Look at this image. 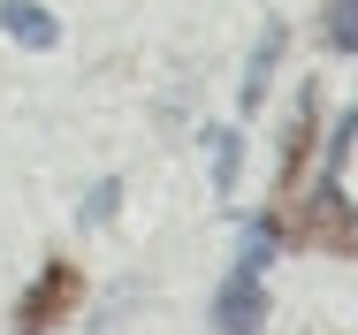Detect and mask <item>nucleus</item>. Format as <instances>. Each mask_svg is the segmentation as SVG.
<instances>
[{
  "instance_id": "8",
  "label": "nucleus",
  "mask_w": 358,
  "mask_h": 335,
  "mask_svg": "<svg viewBox=\"0 0 358 335\" xmlns=\"http://www.w3.org/2000/svg\"><path fill=\"white\" fill-rule=\"evenodd\" d=\"M275 213H252L244 221V244H236V274H267V259H275Z\"/></svg>"
},
{
  "instance_id": "7",
  "label": "nucleus",
  "mask_w": 358,
  "mask_h": 335,
  "mask_svg": "<svg viewBox=\"0 0 358 335\" xmlns=\"http://www.w3.org/2000/svg\"><path fill=\"white\" fill-rule=\"evenodd\" d=\"M206 160H214V191L229 199V191H236V168H244V137L229 130V122H214V130H206Z\"/></svg>"
},
{
  "instance_id": "11",
  "label": "nucleus",
  "mask_w": 358,
  "mask_h": 335,
  "mask_svg": "<svg viewBox=\"0 0 358 335\" xmlns=\"http://www.w3.org/2000/svg\"><path fill=\"white\" fill-rule=\"evenodd\" d=\"M351 145H358V107L336 122V137H328V183H343V168H351Z\"/></svg>"
},
{
  "instance_id": "2",
  "label": "nucleus",
  "mask_w": 358,
  "mask_h": 335,
  "mask_svg": "<svg viewBox=\"0 0 358 335\" xmlns=\"http://www.w3.org/2000/svg\"><path fill=\"white\" fill-rule=\"evenodd\" d=\"M76 305H84V274H76L69 259H46V267H38V282L15 297V335H54Z\"/></svg>"
},
{
  "instance_id": "10",
  "label": "nucleus",
  "mask_w": 358,
  "mask_h": 335,
  "mask_svg": "<svg viewBox=\"0 0 358 335\" xmlns=\"http://www.w3.org/2000/svg\"><path fill=\"white\" fill-rule=\"evenodd\" d=\"M115 206H122V176H99V183L84 191V206H76V221H84V229H107Z\"/></svg>"
},
{
  "instance_id": "9",
  "label": "nucleus",
  "mask_w": 358,
  "mask_h": 335,
  "mask_svg": "<svg viewBox=\"0 0 358 335\" xmlns=\"http://www.w3.org/2000/svg\"><path fill=\"white\" fill-rule=\"evenodd\" d=\"M320 38L336 54H358V0H320Z\"/></svg>"
},
{
  "instance_id": "3",
  "label": "nucleus",
  "mask_w": 358,
  "mask_h": 335,
  "mask_svg": "<svg viewBox=\"0 0 358 335\" xmlns=\"http://www.w3.org/2000/svg\"><path fill=\"white\" fill-rule=\"evenodd\" d=\"M214 335H267V282L259 274H229L214 290Z\"/></svg>"
},
{
  "instance_id": "1",
  "label": "nucleus",
  "mask_w": 358,
  "mask_h": 335,
  "mask_svg": "<svg viewBox=\"0 0 358 335\" xmlns=\"http://www.w3.org/2000/svg\"><path fill=\"white\" fill-rule=\"evenodd\" d=\"M289 236H297L305 252H336V259H351V252H358V206L343 199V183L305 191L297 213H289Z\"/></svg>"
},
{
  "instance_id": "4",
  "label": "nucleus",
  "mask_w": 358,
  "mask_h": 335,
  "mask_svg": "<svg viewBox=\"0 0 358 335\" xmlns=\"http://www.w3.org/2000/svg\"><path fill=\"white\" fill-rule=\"evenodd\" d=\"M313 145H320V84L305 76V92H297V107H289V137H282V168H275V191H297V176H305V160H313Z\"/></svg>"
},
{
  "instance_id": "5",
  "label": "nucleus",
  "mask_w": 358,
  "mask_h": 335,
  "mask_svg": "<svg viewBox=\"0 0 358 335\" xmlns=\"http://www.w3.org/2000/svg\"><path fill=\"white\" fill-rule=\"evenodd\" d=\"M282 46H289V23L282 15H267L259 23V38H252V62H244V76H236V107L252 115L259 99H267V84H275V62H282Z\"/></svg>"
},
{
  "instance_id": "6",
  "label": "nucleus",
  "mask_w": 358,
  "mask_h": 335,
  "mask_svg": "<svg viewBox=\"0 0 358 335\" xmlns=\"http://www.w3.org/2000/svg\"><path fill=\"white\" fill-rule=\"evenodd\" d=\"M0 31H8L23 54H54V46H62V23H54L38 0H0Z\"/></svg>"
}]
</instances>
